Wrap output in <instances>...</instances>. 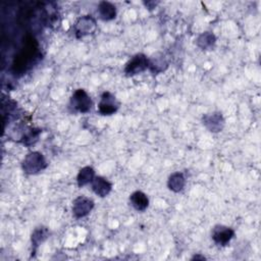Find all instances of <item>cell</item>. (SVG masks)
Instances as JSON below:
<instances>
[{"label": "cell", "instance_id": "3", "mask_svg": "<svg viewBox=\"0 0 261 261\" xmlns=\"http://www.w3.org/2000/svg\"><path fill=\"white\" fill-rule=\"evenodd\" d=\"M147 68H149V58L143 53H138L126 62L123 71L127 76H133L145 71Z\"/></svg>", "mask_w": 261, "mask_h": 261}, {"label": "cell", "instance_id": "11", "mask_svg": "<svg viewBox=\"0 0 261 261\" xmlns=\"http://www.w3.org/2000/svg\"><path fill=\"white\" fill-rule=\"evenodd\" d=\"M130 205L137 211H145L149 206V198L141 191H136L129 196Z\"/></svg>", "mask_w": 261, "mask_h": 261}, {"label": "cell", "instance_id": "4", "mask_svg": "<svg viewBox=\"0 0 261 261\" xmlns=\"http://www.w3.org/2000/svg\"><path fill=\"white\" fill-rule=\"evenodd\" d=\"M97 29L96 19L91 15L81 16L73 25V31L76 38H84L88 35H92Z\"/></svg>", "mask_w": 261, "mask_h": 261}, {"label": "cell", "instance_id": "15", "mask_svg": "<svg viewBox=\"0 0 261 261\" xmlns=\"http://www.w3.org/2000/svg\"><path fill=\"white\" fill-rule=\"evenodd\" d=\"M49 229L45 226H39L35 228L32 233V246L34 249L38 248V246L41 245V243H43L49 237Z\"/></svg>", "mask_w": 261, "mask_h": 261}, {"label": "cell", "instance_id": "10", "mask_svg": "<svg viewBox=\"0 0 261 261\" xmlns=\"http://www.w3.org/2000/svg\"><path fill=\"white\" fill-rule=\"evenodd\" d=\"M97 12H98V15H99L100 19H102L104 21L112 20L116 16V7L111 2L101 1L98 4Z\"/></svg>", "mask_w": 261, "mask_h": 261}, {"label": "cell", "instance_id": "5", "mask_svg": "<svg viewBox=\"0 0 261 261\" xmlns=\"http://www.w3.org/2000/svg\"><path fill=\"white\" fill-rule=\"evenodd\" d=\"M119 108V103L117 102L115 96L110 92H104L100 97V102L98 104V112L102 115H112Z\"/></svg>", "mask_w": 261, "mask_h": 261}, {"label": "cell", "instance_id": "9", "mask_svg": "<svg viewBox=\"0 0 261 261\" xmlns=\"http://www.w3.org/2000/svg\"><path fill=\"white\" fill-rule=\"evenodd\" d=\"M91 184L93 192L101 198L108 196L112 190L111 182L102 176H95Z\"/></svg>", "mask_w": 261, "mask_h": 261}, {"label": "cell", "instance_id": "6", "mask_svg": "<svg viewBox=\"0 0 261 261\" xmlns=\"http://www.w3.org/2000/svg\"><path fill=\"white\" fill-rule=\"evenodd\" d=\"M94 201L85 196H79L72 202V214L75 218H83L91 213L94 208Z\"/></svg>", "mask_w": 261, "mask_h": 261}, {"label": "cell", "instance_id": "7", "mask_svg": "<svg viewBox=\"0 0 261 261\" xmlns=\"http://www.w3.org/2000/svg\"><path fill=\"white\" fill-rule=\"evenodd\" d=\"M234 236V230L226 225L217 224L212 228L211 238L218 246H226Z\"/></svg>", "mask_w": 261, "mask_h": 261}, {"label": "cell", "instance_id": "1", "mask_svg": "<svg viewBox=\"0 0 261 261\" xmlns=\"http://www.w3.org/2000/svg\"><path fill=\"white\" fill-rule=\"evenodd\" d=\"M21 167L27 174H37L47 167V161L42 153L33 151L25 155L21 162Z\"/></svg>", "mask_w": 261, "mask_h": 261}, {"label": "cell", "instance_id": "12", "mask_svg": "<svg viewBox=\"0 0 261 261\" xmlns=\"http://www.w3.org/2000/svg\"><path fill=\"white\" fill-rule=\"evenodd\" d=\"M216 43V37L211 32H203L200 34L196 40V45L201 50H212Z\"/></svg>", "mask_w": 261, "mask_h": 261}, {"label": "cell", "instance_id": "14", "mask_svg": "<svg viewBox=\"0 0 261 261\" xmlns=\"http://www.w3.org/2000/svg\"><path fill=\"white\" fill-rule=\"evenodd\" d=\"M95 177V170L91 166H85L80 169L76 175V182L80 188L87 186L93 181Z\"/></svg>", "mask_w": 261, "mask_h": 261}, {"label": "cell", "instance_id": "2", "mask_svg": "<svg viewBox=\"0 0 261 261\" xmlns=\"http://www.w3.org/2000/svg\"><path fill=\"white\" fill-rule=\"evenodd\" d=\"M92 106L93 101L84 89H77L72 93L69 101V107L72 109V111L87 113L91 110Z\"/></svg>", "mask_w": 261, "mask_h": 261}, {"label": "cell", "instance_id": "16", "mask_svg": "<svg viewBox=\"0 0 261 261\" xmlns=\"http://www.w3.org/2000/svg\"><path fill=\"white\" fill-rule=\"evenodd\" d=\"M41 133L40 129L38 128H31L28 133H25L23 135V144L27 145V146H30L32 144H34L37 140H38V137H39V134Z\"/></svg>", "mask_w": 261, "mask_h": 261}, {"label": "cell", "instance_id": "13", "mask_svg": "<svg viewBox=\"0 0 261 261\" xmlns=\"http://www.w3.org/2000/svg\"><path fill=\"white\" fill-rule=\"evenodd\" d=\"M185 186H186V178L181 172L176 171L169 175L167 179V187L170 191L174 193H178L184 190Z\"/></svg>", "mask_w": 261, "mask_h": 261}, {"label": "cell", "instance_id": "17", "mask_svg": "<svg viewBox=\"0 0 261 261\" xmlns=\"http://www.w3.org/2000/svg\"><path fill=\"white\" fill-rule=\"evenodd\" d=\"M198 260V259H200V260H205L206 258L204 257V256H200V255H194L193 257H192V260Z\"/></svg>", "mask_w": 261, "mask_h": 261}, {"label": "cell", "instance_id": "8", "mask_svg": "<svg viewBox=\"0 0 261 261\" xmlns=\"http://www.w3.org/2000/svg\"><path fill=\"white\" fill-rule=\"evenodd\" d=\"M202 123L211 133H219L223 129L225 120L221 112L214 111L211 113H206L202 117Z\"/></svg>", "mask_w": 261, "mask_h": 261}]
</instances>
